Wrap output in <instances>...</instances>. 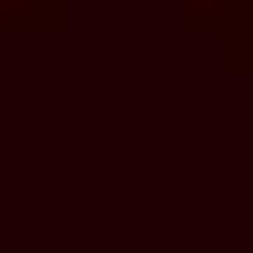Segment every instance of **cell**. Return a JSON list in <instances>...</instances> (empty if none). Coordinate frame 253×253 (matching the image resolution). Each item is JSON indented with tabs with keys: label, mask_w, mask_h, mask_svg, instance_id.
Here are the masks:
<instances>
[{
	"label": "cell",
	"mask_w": 253,
	"mask_h": 253,
	"mask_svg": "<svg viewBox=\"0 0 253 253\" xmlns=\"http://www.w3.org/2000/svg\"><path fill=\"white\" fill-rule=\"evenodd\" d=\"M177 17L203 34V42H219V68H253V0H177Z\"/></svg>",
	"instance_id": "obj_1"
},
{
	"label": "cell",
	"mask_w": 253,
	"mask_h": 253,
	"mask_svg": "<svg viewBox=\"0 0 253 253\" xmlns=\"http://www.w3.org/2000/svg\"><path fill=\"white\" fill-rule=\"evenodd\" d=\"M0 34H68V0H0Z\"/></svg>",
	"instance_id": "obj_2"
}]
</instances>
